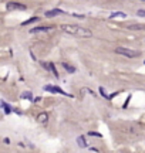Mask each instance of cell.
<instances>
[{"label":"cell","mask_w":145,"mask_h":153,"mask_svg":"<svg viewBox=\"0 0 145 153\" xmlns=\"http://www.w3.org/2000/svg\"><path fill=\"white\" fill-rule=\"evenodd\" d=\"M61 30L64 33L76 35V37H81V38H90L92 35V31L88 29L80 27V26H74V24H61Z\"/></svg>","instance_id":"6da1fadb"},{"label":"cell","mask_w":145,"mask_h":153,"mask_svg":"<svg viewBox=\"0 0 145 153\" xmlns=\"http://www.w3.org/2000/svg\"><path fill=\"white\" fill-rule=\"evenodd\" d=\"M115 53H117V54H121V55H125V57H128V58H135V57L139 55L138 51L125 48V47H117V48H115Z\"/></svg>","instance_id":"7a4b0ae2"},{"label":"cell","mask_w":145,"mask_h":153,"mask_svg":"<svg viewBox=\"0 0 145 153\" xmlns=\"http://www.w3.org/2000/svg\"><path fill=\"white\" fill-rule=\"evenodd\" d=\"M44 91H47V92H53V94H60V95H67V97H73L71 94H67L66 91H63L60 87H56V85H46L44 87Z\"/></svg>","instance_id":"3957f363"},{"label":"cell","mask_w":145,"mask_h":153,"mask_svg":"<svg viewBox=\"0 0 145 153\" xmlns=\"http://www.w3.org/2000/svg\"><path fill=\"white\" fill-rule=\"evenodd\" d=\"M58 14H66V11L61 9H53V10L46 11V17H53V16H58Z\"/></svg>","instance_id":"277c9868"},{"label":"cell","mask_w":145,"mask_h":153,"mask_svg":"<svg viewBox=\"0 0 145 153\" xmlns=\"http://www.w3.org/2000/svg\"><path fill=\"white\" fill-rule=\"evenodd\" d=\"M7 7H9V9H17V10H26V9H27L24 4L16 3V1H10V3H7Z\"/></svg>","instance_id":"5b68a950"},{"label":"cell","mask_w":145,"mask_h":153,"mask_svg":"<svg viewBox=\"0 0 145 153\" xmlns=\"http://www.w3.org/2000/svg\"><path fill=\"white\" fill-rule=\"evenodd\" d=\"M48 30H51V27H50V26H44V27H33V29L30 30V33H32V34H36V33H43V31H48Z\"/></svg>","instance_id":"8992f818"},{"label":"cell","mask_w":145,"mask_h":153,"mask_svg":"<svg viewBox=\"0 0 145 153\" xmlns=\"http://www.w3.org/2000/svg\"><path fill=\"white\" fill-rule=\"evenodd\" d=\"M0 108H3V109H4V113H6V115H9V113L13 112V108H11L10 105H7L4 101H0Z\"/></svg>","instance_id":"52a82bcc"},{"label":"cell","mask_w":145,"mask_h":153,"mask_svg":"<svg viewBox=\"0 0 145 153\" xmlns=\"http://www.w3.org/2000/svg\"><path fill=\"white\" fill-rule=\"evenodd\" d=\"M43 65H44L46 68H48V70H50V71L54 74V76H56V78H58V72H57L56 67H54V64H53V63H47V64H43Z\"/></svg>","instance_id":"ba28073f"},{"label":"cell","mask_w":145,"mask_h":153,"mask_svg":"<svg viewBox=\"0 0 145 153\" xmlns=\"http://www.w3.org/2000/svg\"><path fill=\"white\" fill-rule=\"evenodd\" d=\"M125 17H127V14L123 11H114L110 16V19H125Z\"/></svg>","instance_id":"9c48e42d"},{"label":"cell","mask_w":145,"mask_h":153,"mask_svg":"<svg viewBox=\"0 0 145 153\" xmlns=\"http://www.w3.org/2000/svg\"><path fill=\"white\" fill-rule=\"evenodd\" d=\"M48 119V115L46 113V112H41V113H39V116H37V120L40 122V123H46Z\"/></svg>","instance_id":"30bf717a"},{"label":"cell","mask_w":145,"mask_h":153,"mask_svg":"<svg viewBox=\"0 0 145 153\" xmlns=\"http://www.w3.org/2000/svg\"><path fill=\"white\" fill-rule=\"evenodd\" d=\"M63 67H64V70H66L67 72H70V74H73V72H76V67L70 65V64H67V63H63Z\"/></svg>","instance_id":"8fae6325"},{"label":"cell","mask_w":145,"mask_h":153,"mask_svg":"<svg viewBox=\"0 0 145 153\" xmlns=\"http://www.w3.org/2000/svg\"><path fill=\"white\" fill-rule=\"evenodd\" d=\"M77 143L80 147H87V143H85V139H84V136H78L77 138Z\"/></svg>","instance_id":"7c38bea8"},{"label":"cell","mask_w":145,"mask_h":153,"mask_svg":"<svg viewBox=\"0 0 145 153\" xmlns=\"http://www.w3.org/2000/svg\"><path fill=\"white\" fill-rule=\"evenodd\" d=\"M39 20H40L39 17H32V19H29V20L23 22L22 24H23V26H27V24H32V23H36V22H39Z\"/></svg>","instance_id":"4fadbf2b"},{"label":"cell","mask_w":145,"mask_h":153,"mask_svg":"<svg viewBox=\"0 0 145 153\" xmlns=\"http://www.w3.org/2000/svg\"><path fill=\"white\" fill-rule=\"evenodd\" d=\"M20 98H23V99H29V101H33V95H32V92H23Z\"/></svg>","instance_id":"5bb4252c"},{"label":"cell","mask_w":145,"mask_h":153,"mask_svg":"<svg viewBox=\"0 0 145 153\" xmlns=\"http://www.w3.org/2000/svg\"><path fill=\"white\" fill-rule=\"evenodd\" d=\"M141 29H144V26H141V24H131V26H128V30H141Z\"/></svg>","instance_id":"9a60e30c"},{"label":"cell","mask_w":145,"mask_h":153,"mask_svg":"<svg viewBox=\"0 0 145 153\" xmlns=\"http://www.w3.org/2000/svg\"><path fill=\"white\" fill-rule=\"evenodd\" d=\"M137 14H138L139 17H145V9H139V10L137 11Z\"/></svg>","instance_id":"2e32d148"},{"label":"cell","mask_w":145,"mask_h":153,"mask_svg":"<svg viewBox=\"0 0 145 153\" xmlns=\"http://www.w3.org/2000/svg\"><path fill=\"white\" fill-rule=\"evenodd\" d=\"M100 94L102 95V97H104V98H107V99H108V95L105 94V91H104V88H102V87H100Z\"/></svg>","instance_id":"e0dca14e"},{"label":"cell","mask_w":145,"mask_h":153,"mask_svg":"<svg viewBox=\"0 0 145 153\" xmlns=\"http://www.w3.org/2000/svg\"><path fill=\"white\" fill-rule=\"evenodd\" d=\"M90 136H97V138H101V133H97V132H88Z\"/></svg>","instance_id":"ac0fdd59"},{"label":"cell","mask_w":145,"mask_h":153,"mask_svg":"<svg viewBox=\"0 0 145 153\" xmlns=\"http://www.w3.org/2000/svg\"><path fill=\"white\" fill-rule=\"evenodd\" d=\"M144 64H145V61H144Z\"/></svg>","instance_id":"d6986e66"}]
</instances>
